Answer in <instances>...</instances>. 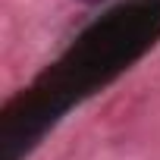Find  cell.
<instances>
[{
	"mask_svg": "<svg viewBox=\"0 0 160 160\" xmlns=\"http://www.w3.org/2000/svg\"><path fill=\"white\" fill-rule=\"evenodd\" d=\"M157 38L160 0H129L88 25L63 60L38 78V85L3 110V160L28 154L72 101L113 82L157 44Z\"/></svg>",
	"mask_w": 160,
	"mask_h": 160,
	"instance_id": "1",
	"label": "cell"
},
{
	"mask_svg": "<svg viewBox=\"0 0 160 160\" xmlns=\"http://www.w3.org/2000/svg\"><path fill=\"white\" fill-rule=\"evenodd\" d=\"M82 3H101V0H82Z\"/></svg>",
	"mask_w": 160,
	"mask_h": 160,
	"instance_id": "2",
	"label": "cell"
}]
</instances>
